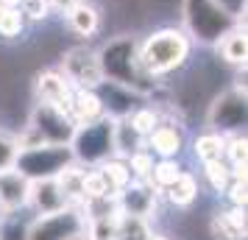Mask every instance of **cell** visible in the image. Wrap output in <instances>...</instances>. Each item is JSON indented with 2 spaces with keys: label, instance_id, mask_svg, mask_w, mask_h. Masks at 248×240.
Listing matches in <instances>:
<instances>
[{
  "label": "cell",
  "instance_id": "obj_30",
  "mask_svg": "<svg viewBox=\"0 0 248 240\" xmlns=\"http://www.w3.org/2000/svg\"><path fill=\"white\" fill-rule=\"evenodd\" d=\"M209 238L212 240H246V232L234 229L229 221H226L223 212H215L209 218Z\"/></svg>",
  "mask_w": 248,
  "mask_h": 240
},
{
  "label": "cell",
  "instance_id": "obj_31",
  "mask_svg": "<svg viewBox=\"0 0 248 240\" xmlns=\"http://www.w3.org/2000/svg\"><path fill=\"white\" fill-rule=\"evenodd\" d=\"M125 162H128V171H131V176H134L137 182H148L151 168H154V154H151V151L140 148V151H134Z\"/></svg>",
  "mask_w": 248,
  "mask_h": 240
},
{
  "label": "cell",
  "instance_id": "obj_16",
  "mask_svg": "<svg viewBox=\"0 0 248 240\" xmlns=\"http://www.w3.org/2000/svg\"><path fill=\"white\" fill-rule=\"evenodd\" d=\"M28 207H34L36 215H47V212H56L62 207H67V195L62 193L56 179H39V182H31Z\"/></svg>",
  "mask_w": 248,
  "mask_h": 240
},
{
  "label": "cell",
  "instance_id": "obj_23",
  "mask_svg": "<svg viewBox=\"0 0 248 240\" xmlns=\"http://www.w3.org/2000/svg\"><path fill=\"white\" fill-rule=\"evenodd\" d=\"M25 25V14L20 12V6H12V3H3L0 6V36L3 39H17V36H23Z\"/></svg>",
  "mask_w": 248,
  "mask_h": 240
},
{
  "label": "cell",
  "instance_id": "obj_14",
  "mask_svg": "<svg viewBox=\"0 0 248 240\" xmlns=\"http://www.w3.org/2000/svg\"><path fill=\"white\" fill-rule=\"evenodd\" d=\"M28 195H31V179H25L17 168L0 171V204L9 215L28 207Z\"/></svg>",
  "mask_w": 248,
  "mask_h": 240
},
{
  "label": "cell",
  "instance_id": "obj_39",
  "mask_svg": "<svg viewBox=\"0 0 248 240\" xmlns=\"http://www.w3.org/2000/svg\"><path fill=\"white\" fill-rule=\"evenodd\" d=\"M3 3H12V6H17V3H20V0H3Z\"/></svg>",
  "mask_w": 248,
  "mask_h": 240
},
{
  "label": "cell",
  "instance_id": "obj_17",
  "mask_svg": "<svg viewBox=\"0 0 248 240\" xmlns=\"http://www.w3.org/2000/svg\"><path fill=\"white\" fill-rule=\"evenodd\" d=\"M64 20H67L70 31L84 36V39H90L92 34H98V28H101V12H98V6L90 3V0H78L73 9H67L64 12Z\"/></svg>",
  "mask_w": 248,
  "mask_h": 240
},
{
  "label": "cell",
  "instance_id": "obj_7",
  "mask_svg": "<svg viewBox=\"0 0 248 240\" xmlns=\"http://www.w3.org/2000/svg\"><path fill=\"white\" fill-rule=\"evenodd\" d=\"M90 218L84 215L81 207H62L56 212L36 215L23 232V240H73L81 232H87Z\"/></svg>",
  "mask_w": 248,
  "mask_h": 240
},
{
  "label": "cell",
  "instance_id": "obj_34",
  "mask_svg": "<svg viewBox=\"0 0 248 240\" xmlns=\"http://www.w3.org/2000/svg\"><path fill=\"white\" fill-rule=\"evenodd\" d=\"M246 179H232V182L226 184L223 195L229 198V204L232 207H246L248 204V193H246Z\"/></svg>",
  "mask_w": 248,
  "mask_h": 240
},
{
  "label": "cell",
  "instance_id": "obj_36",
  "mask_svg": "<svg viewBox=\"0 0 248 240\" xmlns=\"http://www.w3.org/2000/svg\"><path fill=\"white\" fill-rule=\"evenodd\" d=\"M47 3H50V12H62L64 14L67 9H73L78 0H47Z\"/></svg>",
  "mask_w": 248,
  "mask_h": 240
},
{
  "label": "cell",
  "instance_id": "obj_32",
  "mask_svg": "<svg viewBox=\"0 0 248 240\" xmlns=\"http://www.w3.org/2000/svg\"><path fill=\"white\" fill-rule=\"evenodd\" d=\"M20 154V145H17V134H9V131H0V171H9L14 168V160Z\"/></svg>",
  "mask_w": 248,
  "mask_h": 240
},
{
  "label": "cell",
  "instance_id": "obj_25",
  "mask_svg": "<svg viewBox=\"0 0 248 240\" xmlns=\"http://www.w3.org/2000/svg\"><path fill=\"white\" fill-rule=\"evenodd\" d=\"M201 173H203V182L209 184L215 193H223L226 184L232 182V171H229V162H226V160L203 162V165H201Z\"/></svg>",
  "mask_w": 248,
  "mask_h": 240
},
{
  "label": "cell",
  "instance_id": "obj_3",
  "mask_svg": "<svg viewBox=\"0 0 248 240\" xmlns=\"http://www.w3.org/2000/svg\"><path fill=\"white\" fill-rule=\"evenodd\" d=\"M240 20L223 12L215 0H181V28L192 45H215Z\"/></svg>",
  "mask_w": 248,
  "mask_h": 240
},
{
  "label": "cell",
  "instance_id": "obj_9",
  "mask_svg": "<svg viewBox=\"0 0 248 240\" xmlns=\"http://www.w3.org/2000/svg\"><path fill=\"white\" fill-rule=\"evenodd\" d=\"M59 70L64 73V79L73 87H84V90H95L103 81L101 62H98V50L90 45H76L59 62Z\"/></svg>",
  "mask_w": 248,
  "mask_h": 240
},
{
  "label": "cell",
  "instance_id": "obj_10",
  "mask_svg": "<svg viewBox=\"0 0 248 240\" xmlns=\"http://www.w3.org/2000/svg\"><path fill=\"white\" fill-rule=\"evenodd\" d=\"M159 190L154 187L151 182H131L125 184L123 190H117V207L123 215H134V218H151L156 212V198H159Z\"/></svg>",
  "mask_w": 248,
  "mask_h": 240
},
{
  "label": "cell",
  "instance_id": "obj_21",
  "mask_svg": "<svg viewBox=\"0 0 248 240\" xmlns=\"http://www.w3.org/2000/svg\"><path fill=\"white\" fill-rule=\"evenodd\" d=\"M223 143L226 137L217 131H203L192 140V157L201 162H212V160H223Z\"/></svg>",
  "mask_w": 248,
  "mask_h": 240
},
{
  "label": "cell",
  "instance_id": "obj_19",
  "mask_svg": "<svg viewBox=\"0 0 248 240\" xmlns=\"http://www.w3.org/2000/svg\"><path fill=\"white\" fill-rule=\"evenodd\" d=\"M162 195H165V198H168L173 207L187 209V207H192L195 201H198L201 187H198V179H195L190 171H181L179 176H176V182L168 184V187L162 190Z\"/></svg>",
  "mask_w": 248,
  "mask_h": 240
},
{
  "label": "cell",
  "instance_id": "obj_27",
  "mask_svg": "<svg viewBox=\"0 0 248 240\" xmlns=\"http://www.w3.org/2000/svg\"><path fill=\"white\" fill-rule=\"evenodd\" d=\"M154 229L148 226L145 218H134V215H120L117 221V240H148Z\"/></svg>",
  "mask_w": 248,
  "mask_h": 240
},
{
  "label": "cell",
  "instance_id": "obj_41",
  "mask_svg": "<svg viewBox=\"0 0 248 240\" xmlns=\"http://www.w3.org/2000/svg\"><path fill=\"white\" fill-rule=\"evenodd\" d=\"M0 6H3V0H0Z\"/></svg>",
  "mask_w": 248,
  "mask_h": 240
},
{
  "label": "cell",
  "instance_id": "obj_22",
  "mask_svg": "<svg viewBox=\"0 0 248 240\" xmlns=\"http://www.w3.org/2000/svg\"><path fill=\"white\" fill-rule=\"evenodd\" d=\"M95 168L103 173V179L109 182V190H112V193L123 190L125 184L134 179L131 171H128V162H125L123 157H109V160H103L101 165H95Z\"/></svg>",
  "mask_w": 248,
  "mask_h": 240
},
{
  "label": "cell",
  "instance_id": "obj_18",
  "mask_svg": "<svg viewBox=\"0 0 248 240\" xmlns=\"http://www.w3.org/2000/svg\"><path fill=\"white\" fill-rule=\"evenodd\" d=\"M70 117L76 126L92 123L103 117V103L95 90H84V87H73V98H70Z\"/></svg>",
  "mask_w": 248,
  "mask_h": 240
},
{
  "label": "cell",
  "instance_id": "obj_38",
  "mask_svg": "<svg viewBox=\"0 0 248 240\" xmlns=\"http://www.w3.org/2000/svg\"><path fill=\"white\" fill-rule=\"evenodd\" d=\"M6 218H9V212H6V209H3V204H0V224H3V221H6Z\"/></svg>",
  "mask_w": 248,
  "mask_h": 240
},
{
  "label": "cell",
  "instance_id": "obj_13",
  "mask_svg": "<svg viewBox=\"0 0 248 240\" xmlns=\"http://www.w3.org/2000/svg\"><path fill=\"white\" fill-rule=\"evenodd\" d=\"M95 92H98V98H101V103H103V114L112 117V120L128 117L140 103L148 101V98H142V95H137V92H131V90H125L120 84H112V81H101V84L95 87Z\"/></svg>",
  "mask_w": 248,
  "mask_h": 240
},
{
  "label": "cell",
  "instance_id": "obj_29",
  "mask_svg": "<svg viewBox=\"0 0 248 240\" xmlns=\"http://www.w3.org/2000/svg\"><path fill=\"white\" fill-rule=\"evenodd\" d=\"M223 160L229 162V165H246V160H248V140H246V131H240V134H226Z\"/></svg>",
  "mask_w": 248,
  "mask_h": 240
},
{
  "label": "cell",
  "instance_id": "obj_5",
  "mask_svg": "<svg viewBox=\"0 0 248 240\" xmlns=\"http://www.w3.org/2000/svg\"><path fill=\"white\" fill-rule=\"evenodd\" d=\"M112 117H98L92 123L76 126V134L70 140V151H73V160L84 165V168H95L103 160L114 157V143H112Z\"/></svg>",
  "mask_w": 248,
  "mask_h": 240
},
{
  "label": "cell",
  "instance_id": "obj_24",
  "mask_svg": "<svg viewBox=\"0 0 248 240\" xmlns=\"http://www.w3.org/2000/svg\"><path fill=\"white\" fill-rule=\"evenodd\" d=\"M181 171H184V165L179 162V157H173V160H154V168H151L148 182H151L159 193H162L168 184L176 182V176H179Z\"/></svg>",
  "mask_w": 248,
  "mask_h": 240
},
{
  "label": "cell",
  "instance_id": "obj_15",
  "mask_svg": "<svg viewBox=\"0 0 248 240\" xmlns=\"http://www.w3.org/2000/svg\"><path fill=\"white\" fill-rule=\"evenodd\" d=\"M215 50L217 56L223 59L226 64L232 67H246V59H248V36H246V23H237L226 31L217 42H215Z\"/></svg>",
  "mask_w": 248,
  "mask_h": 240
},
{
  "label": "cell",
  "instance_id": "obj_4",
  "mask_svg": "<svg viewBox=\"0 0 248 240\" xmlns=\"http://www.w3.org/2000/svg\"><path fill=\"white\" fill-rule=\"evenodd\" d=\"M73 134H76V123L67 112L56 109L53 103L36 101L31 114H28V126L17 134V145L20 148H31V145H39V143L70 145Z\"/></svg>",
  "mask_w": 248,
  "mask_h": 240
},
{
  "label": "cell",
  "instance_id": "obj_6",
  "mask_svg": "<svg viewBox=\"0 0 248 240\" xmlns=\"http://www.w3.org/2000/svg\"><path fill=\"white\" fill-rule=\"evenodd\" d=\"M70 162H76L70 145L39 143V145H31V148H20L17 160H14V168L23 173L25 179L39 182V179H56Z\"/></svg>",
  "mask_w": 248,
  "mask_h": 240
},
{
  "label": "cell",
  "instance_id": "obj_40",
  "mask_svg": "<svg viewBox=\"0 0 248 240\" xmlns=\"http://www.w3.org/2000/svg\"><path fill=\"white\" fill-rule=\"evenodd\" d=\"M0 240H3V229H0Z\"/></svg>",
  "mask_w": 248,
  "mask_h": 240
},
{
  "label": "cell",
  "instance_id": "obj_26",
  "mask_svg": "<svg viewBox=\"0 0 248 240\" xmlns=\"http://www.w3.org/2000/svg\"><path fill=\"white\" fill-rule=\"evenodd\" d=\"M81 195H84V201H90V198H103V195H114V193L109 190V182L103 179V173L98 168H84Z\"/></svg>",
  "mask_w": 248,
  "mask_h": 240
},
{
  "label": "cell",
  "instance_id": "obj_11",
  "mask_svg": "<svg viewBox=\"0 0 248 240\" xmlns=\"http://www.w3.org/2000/svg\"><path fill=\"white\" fill-rule=\"evenodd\" d=\"M34 95L36 101L42 103H53L56 109L70 114V98H73V84L64 79V73L62 70H42V73H36L34 79Z\"/></svg>",
  "mask_w": 248,
  "mask_h": 240
},
{
  "label": "cell",
  "instance_id": "obj_37",
  "mask_svg": "<svg viewBox=\"0 0 248 240\" xmlns=\"http://www.w3.org/2000/svg\"><path fill=\"white\" fill-rule=\"evenodd\" d=\"M148 240H168V238H165V235H156V232H151V238Z\"/></svg>",
  "mask_w": 248,
  "mask_h": 240
},
{
  "label": "cell",
  "instance_id": "obj_28",
  "mask_svg": "<svg viewBox=\"0 0 248 240\" xmlns=\"http://www.w3.org/2000/svg\"><path fill=\"white\" fill-rule=\"evenodd\" d=\"M128 120H131V126L142 134V137H148L151 134V128L156 126L159 120H162V114H159L156 106H148V103H140L134 112L128 114Z\"/></svg>",
  "mask_w": 248,
  "mask_h": 240
},
{
  "label": "cell",
  "instance_id": "obj_33",
  "mask_svg": "<svg viewBox=\"0 0 248 240\" xmlns=\"http://www.w3.org/2000/svg\"><path fill=\"white\" fill-rule=\"evenodd\" d=\"M17 6H20V12L25 14L28 23H42L50 14V3L47 0H20Z\"/></svg>",
  "mask_w": 248,
  "mask_h": 240
},
{
  "label": "cell",
  "instance_id": "obj_12",
  "mask_svg": "<svg viewBox=\"0 0 248 240\" xmlns=\"http://www.w3.org/2000/svg\"><path fill=\"white\" fill-rule=\"evenodd\" d=\"M184 128L173 120H159L156 126L151 128V134L145 137V148L156 157V160H173V157H181L184 151Z\"/></svg>",
  "mask_w": 248,
  "mask_h": 240
},
{
  "label": "cell",
  "instance_id": "obj_1",
  "mask_svg": "<svg viewBox=\"0 0 248 240\" xmlns=\"http://www.w3.org/2000/svg\"><path fill=\"white\" fill-rule=\"evenodd\" d=\"M103 81L120 84L142 98H154L159 90V79L148 76L140 64V39L131 34H120L98 48Z\"/></svg>",
  "mask_w": 248,
  "mask_h": 240
},
{
  "label": "cell",
  "instance_id": "obj_8",
  "mask_svg": "<svg viewBox=\"0 0 248 240\" xmlns=\"http://www.w3.org/2000/svg\"><path fill=\"white\" fill-rule=\"evenodd\" d=\"M246 120H248V106H246V95L232 90L220 92L212 103H209V112H206V126L209 131L217 134H240L246 131Z\"/></svg>",
  "mask_w": 248,
  "mask_h": 240
},
{
  "label": "cell",
  "instance_id": "obj_2",
  "mask_svg": "<svg viewBox=\"0 0 248 240\" xmlns=\"http://www.w3.org/2000/svg\"><path fill=\"white\" fill-rule=\"evenodd\" d=\"M192 53V39L184 34V28L168 25L151 31L145 39H140V64L148 76L165 79L187 64Z\"/></svg>",
  "mask_w": 248,
  "mask_h": 240
},
{
  "label": "cell",
  "instance_id": "obj_35",
  "mask_svg": "<svg viewBox=\"0 0 248 240\" xmlns=\"http://www.w3.org/2000/svg\"><path fill=\"white\" fill-rule=\"evenodd\" d=\"M223 12H229L234 20H240V23H246V0H215Z\"/></svg>",
  "mask_w": 248,
  "mask_h": 240
},
{
  "label": "cell",
  "instance_id": "obj_20",
  "mask_svg": "<svg viewBox=\"0 0 248 240\" xmlns=\"http://www.w3.org/2000/svg\"><path fill=\"white\" fill-rule=\"evenodd\" d=\"M112 143H114V157H123L128 160L134 151L145 148V137L131 126L128 117H117L112 126Z\"/></svg>",
  "mask_w": 248,
  "mask_h": 240
}]
</instances>
